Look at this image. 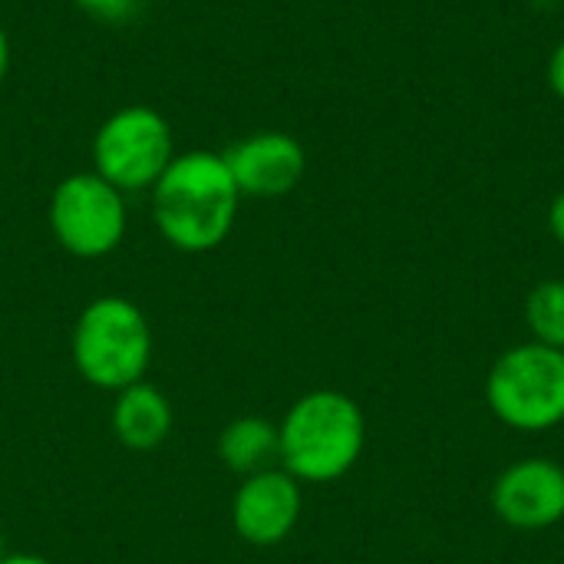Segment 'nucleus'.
I'll return each instance as SVG.
<instances>
[{
  "label": "nucleus",
  "instance_id": "obj_1",
  "mask_svg": "<svg viewBox=\"0 0 564 564\" xmlns=\"http://www.w3.org/2000/svg\"><path fill=\"white\" fill-rule=\"evenodd\" d=\"M149 195L159 235L182 254L218 248L231 235L241 208V192L225 155L208 149L178 152Z\"/></svg>",
  "mask_w": 564,
  "mask_h": 564
},
{
  "label": "nucleus",
  "instance_id": "obj_2",
  "mask_svg": "<svg viewBox=\"0 0 564 564\" xmlns=\"http://www.w3.org/2000/svg\"><path fill=\"white\" fill-rule=\"evenodd\" d=\"M281 469L301 486L344 479L367 446V420L357 400L340 390H311L278 423Z\"/></svg>",
  "mask_w": 564,
  "mask_h": 564
},
{
  "label": "nucleus",
  "instance_id": "obj_3",
  "mask_svg": "<svg viewBox=\"0 0 564 564\" xmlns=\"http://www.w3.org/2000/svg\"><path fill=\"white\" fill-rule=\"evenodd\" d=\"M73 367L79 377L106 393H119L139 380L152 364V327L139 304L119 294L89 301L69 337Z\"/></svg>",
  "mask_w": 564,
  "mask_h": 564
},
{
  "label": "nucleus",
  "instance_id": "obj_4",
  "mask_svg": "<svg viewBox=\"0 0 564 564\" xmlns=\"http://www.w3.org/2000/svg\"><path fill=\"white\" fill-rule=\"evenodd\" d=\"M486 400L492 416L509 430H555L564 423V350L539 340L506 350L489 370Z\"/></svg>",
  "mask_w": 564,
  "mask_h": 564
},
{
  "label": "nucleus",
  "instance_id": "obj_5",
  "mask_svg": "<svg viewBox=\"0 0 564 564\" xmlns=\"http://www.w3.org/2000/svg\"><path fill=\"white\" fill-rule=\"evenodd\" d=\"M175 155L169 119L139 102L109 112L93 135V172L122 195L152 192Z\"/></svg>",
  "mask_w": 564,
  "mask_h": 564
},
{
  "label": "nucleus",
  "instance_id": "obj_6",
  "mask_svg": "<svg viewBox=\"0 0 564 564\" xmlns=\"http://www.w3.org/2000/svg\"><path fill=\"white\" fill-rule=\"evenodd\" d=\"M46 218L56 245L79 261L112 254L129 228L126 195L93 169L73 172L53 188Z\"/></svg>",
  "mask_w": 564,
  "mask_h": 564
},
{
  "label": "nucleus",
  "instance_id": "obj_7",
  "mask_svg": "<svg viewBox=\"0 0 564 564\" xmlns=\"http://www.w3.org/2000/svg\"><path fill=\"white\" fill-rule=\"evenodd\" d=\"M304 512L301 482L281 466L245 476L231 499V525L254 549H274L297 529Z\"/></svg>",
  "mask_w": 564,
  "mask_h": 564
},
{
  "label": "nucleus",
  "instance_id": "obj_8",
  "mask_svg": "<svg viewBox=\"0 0 564 564\" xmlns=\"http://www.w3.org/2000/svg\"><path fill=\"white\" fill-rule=\"evenodd\" d=\"M492 509L519 532L558 525L564 519V469L542 456L512 463L492 486Z\"/></svg>",
  "mask_w": 564,
  "mask_h": 564
},
{
  "label": "nucleus",
  "instance_id": "obj_9",
  "mask_svg": "<svg viewBox=\"0 0 564 564\" xmlns=\"http://www.w3.org/2000/svg\"><path fill=\"white\" fill-rule=\"evenodd\" d=\"M225 165L241 192L251 198H281L294 192L307 172L304 145L291 132L264 129L254 135L238 139L225 152Z\"/></svg>",
  "mask_w": 564,
  "mask_h": 564
},
{
  "label": "nucleus",
  "instance_id": "obj_10",
  "mask_svg": "<svg viewBox=\"0 0 564 564\" xmlns=\"http://www.w3.org/2000/svg\"><path fill=\"white\" fill-rule=\"evenodd\" d=\"M112 433L116 440L132 449V453H149V449H159L169 436H172V423H175V413H172V403L169 397L139 380L126 390L116 393V403H112Z\"/></svg>",
  "mask_w": 564,
  "mask_h": 564
},
{
  "label": "nucleus",
  "instance_id": "obj_11",
  "mask_svg": "<svg viewBox=\"0 0 564 564\" xmlns=\"http://www.w3.org/2000/svg\"><path fill=\"white\" fill-rule=\"evenodd\" d=\"M218 456H221L225 469L241 476V479L281 466L278 423H271L264 416H238V420H231L218 436Z\"/></svg>",
  "mask_w": 564,
  "mask_h": 564
},
{
  "label": "nucleus",
  "instance_id": "obj_12",
  "mask_svg": "<svg viewBox=\"0 0 564 564\" xmlns=\"http://www.w3.org/2000/svg\"><path fill=\"white\" fill-rule=\"evenodd\" d=\"M525 324L532 337L545 347L564 350V281L549 278L525 297Z\"/></svg>",
  "mask_w": 564,
  "mask_h": 564
},
{
  "label": "nucleus",
  "instance_id": "obj_13",
  "mask_svg": "<svg viewBox=\"0 0 564 564\" xmlns=\"http://www.w3.org/2000/svg\"><path fill=\"white\" fill-rule=\"evenodd\" d=\"M86 17H93V20H99V23H109V26H122V23H129L135 13H139V7H142V0H73Z\"/></svg>",
  "mask_w": 564,
  "mask_h": 564
},
{
  "label": "nucleus",
  "instance_id": "obj_14",
  "mask_svg": "<svg viewBox=\"0 0 564 564\" xmlns=\"http://www.w3.org/2000/svg\"><path fill=\"white\" fill-rule=\"evenodd\" d=\"M549 86L564 102V36L558 40V46L552 50V56H549Z\"/></svg>",
  "mask_w": 564,
  "mask_h": 564
},
{
  "label": "nucleus",
  "instance_id": "obj_15",
  "mask_svg": "<svg viewBox=\"0 0 564 564\" xmlns=\"http://www.w3.org/2000/svg\"><path fill=\"white\" fill-rule=\"evenodd\" d=\"M549 228H552L555 241L564 248V188L555 195V202L549 208Z\"/></svg>",
  "mask_w": 564,
  "mask_h": 564
},
{
  "label": "nucleus",
  "instance_id": "obj_16",
  "mask_svg": "<svg viewBox=\"0 0 564 564\" xmlns=\"http://www.w3.org/2000/svg\"><path fill=\"white\" fill-rule=\"evenodd\" d=\"M0 564H53L43 555H30V552H3Z\"/></svg>",
  "mask_w": 564,
  "mask_h": 564
},
{
  "label": "nucleus",
  "instance_id": "obj_17",
  "mask_svg": "<svg viewBox=\"0 0 564 564\" xmlns=\"http://www.w3.org/2000/svg\"><path fill=\"white\" fill-rule=\"evenodd\" d=\"M10 69V40H7V30L0 26V83Z\"/></svg>",
  "mask_w": 564,
  "mask_h": 564
},
{
  "label": "nucleus",
  "instance_id": "obj_18",
  "mask_svg": "<svg viewBox=\"0 0 564 564\" xmlns=\"http://www.w3.org/2000/svg\"><path fill=\"white\" fill-rule=\"evenodd\" d=\"M0 555H3V539H0Z\"/></svg>",
  "mask_w": 564,
  "mask_h": 564
}]
</instances>
